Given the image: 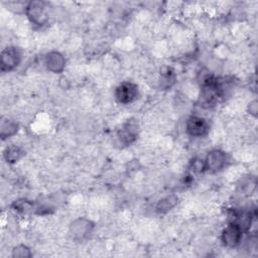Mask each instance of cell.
<instances>
[{
    "mask_svg": "<svg viewBox=\"0 0 258 258\" xmlns=\"http://www.w3.org/2000/svg\"><path fill=\"white\" fill-rule=\"evenodd\" d=\"M47 6L43 1H32L26 6V16L35 25H43L47 18Z\"/></svg>",
    "mask_w": 258,
    "mask_h": 258,
    "instance_id": "1",
    "label": "cell"
},
{
    "mask_svg": "<svg viewBox=\"0 0 258 258\" xmlns=\"http://www.w3.org/2000/svg\"><path fill=\"white\" fill-rule=\"evenodd\" d=\"M220 97V87L212 78H207L204 81V86L201 94V103L204 106H213L218 102Z\"/></svg>",
    "mask_w": 258,
    "mask_h": 258,
    "instance_id": "2",
    "label": "cell"
},
{
    "mask_svg": "<svg viewBox=\"0 0 258 258\" xmlns=\"http://www.w3.org/2000/svg\"><path fill=\"white\" fill-rule=\"evenodd\" d=\"M243 235V228L236 222L230 223L222 232V241L228 247L237 246Z\"/></svg>",
    "mask_w": 258,
    "mask_h": 258,
    "instance_id": "3",
    "label": "cell"
},
{
    "mask_svg": "<svg viewBox=\"0 0 258 258\" xmlns=\"http://www.w3.org/2000/svg\"><path fill=\"white\" fill-rule=\"evenodd\" d=\"M227 162V156L226 153L220 149H214L210 151L206 159L204 160L205 164V169L212 171V172H217L224 168Z\"/></svg>",
    "mask_w": 258,
    "mask_h": 258,
    "instance_id": "4",
    "label": "cell"
},
{
    "mask_svg": "<svg viewBox=\"0 0 258 258\" xmlns=\"http://www.w3.org/2000/svg\"><path fill=\"white\" fill-rule=\"evenodd\" d=\"M115 96L118 102L122 104L132 103L137 99L138 88L135 84L130 82H124L116 88Z\"/></svg>",
    "mask_w": 258,
    "mask_h": 258,
    "instance_id": "5",
    "label": "cell"
},
{
    "mask_svg": "<svg viewBox=\"0 0 258 258\" xmlns=\"http://www.w3.org/2000/svg\"><path fill=\"white\" fill-rule=\"evenodd\" d=\"M21 55L16 47H6L1 52L0 64L3 72H8L13 70L20 62Z\"/></svg>",
    "mask_w": 258,
    "mask_h": 258,
    "instance_id": "6",
    "label": "cell"
},
{
    "mask_svg": "<svg viewBox=\"0 0 258 258\" xmlns=\"http://www.w3.org/2000/svg\"><path fill=\"white\" fill-rule=\"evenodd\" d=\"M186 132L192 137H202L209 131L208 121L200 116H191L187 119L185 124Z\"/></svg>",
    "mask_w": 258,
    "mask_h": 258,
    "instance_id": "7",
    "label": "cell"
},
{
    "mask_svg": "<svg viewBox=\"0 0 258 258\" xmlns=\"http://www.w3.org/2000/svg\"><path fill=\"white\" fill-rule=\"evenodd\" d=\"M45 66L48 71L58 74L64 70L66 59L63 55L58 51H50L46 54L44 59Z\"/></svg>",
    "mask_w": 258,
    "mask_h": 258,
    "instance_id": "8",
    "label": "cell"
},
{
    "mask_svg": "<svg viewBox=\"0 0 258 258\" xmlns=\"http://www.w3.org/2000/svg\"><path fill=\"white\" fill-rule=\"evenodd\" d=\"M93 230V223L87 219H78L71 225V232L76 238H85Z\"/></svg>",
    "mask_w": 258,
    "mask_h": 258,
    "instance_id": "9",
    "label": "cell"
},
{
    "mask_svg": "<svg viewBox=\"0 0 258 258\" xmlns=\"http://www.w3.org/2000/svg\"><path fill=\"white\" fill-rule=\"evenodd\" d=\"M137 133H138L137 124L132 121H130V122L128 121L118 131V137L122 143L130 144L136 139Z\"/></svg>",
    "mask_w": 258,
    "mask_h": 258,
    "instance_id": "10",
    "label": "cell"
},
{
    "mask_svg": "<svg viewBox=\"0 0 258 258\" xmlns=\"http://www.w3.org/2000/svg\"><path fill=\"white\" fill-rule=\"evenodd\" d=\"M178 203V198L175 195H170L167 197H164L161 199L157 205H156V210L159 213H166L173 209Z\"/></svg>",
    "mask_w": 258,
    "mask_h": 258,
    "instance_id": "11",
    "label": "cell"
},
{
    "mask_svg": "<svg viewBox=\"0 0 258 258\" xmlns=\"http://www.w3.org/2000/svg\"><path fill=\"white\" fill-rule=\"evenodd\" d=\"M17 124L9 119H3L0 125V135L2 139L8 138L17 132Z\"/></svg>",
    "mask_w": 258,
    "mask_h": 258,
    "instance_id": "12",
    "label": "cell"
},
{
    "mask_svg": "<svg viewBox=\"0 0 258 258\" xmlns=\"http://www.w3.org/2000/svg\"><path fill=\"white\" fill-rule=\"evenodd\" d=\"M22 155V151L16 145H10L6 147L4 151V158L7 162H16Z\"/></svg>",
    "mask_w": 258,
    "mask_h": 258,
    "instance_id": "13",
    "label": "cell"
},
{
    "mask_svg": "<svg viewBox=\"0 0 258 258\" xmlns=\"http://www.w3.org/2000/svg\"><path fill=\"white\" fill-rule=\"evenodd\" d=\"M12 256L17 258H27L31 256V252L27 246L18 245L12 250Z\"/></svg>",
    "mask_w": 258,
    "mask_h": 258,
    "instance_id": "14",
    "label": "cell"
},
{
    "mask_svg": "<svg viewBox=\"0 0 258 258\" xmlns=\"http://www.w3.org/2000/svg\"><path fill=\"white\" fill-rule=\"evenodd\" d=\"M250 113L254 116H256V113H257V102L256 101H253L251 104H250Z\"/></svg>",
    "mask_w": 258,
    "mask_h": 258,
    "instance_id": "15",
    "label": "cell"
}]
</instances>
